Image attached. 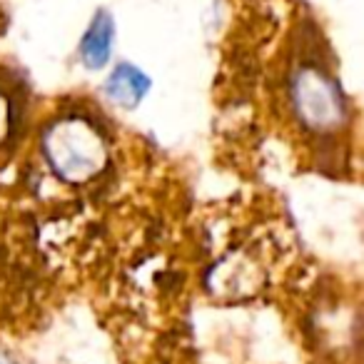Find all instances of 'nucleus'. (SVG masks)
Returning a JSON list of instances; mask_svg holds the SVG:
<instances>
[{"instance_id": "nucleus-1", "label": "nucleus", "mask_w": 364, "mask_h": 364, "mask_svg": "<svg viewBox=\"0 0 364 364\" xmlns=\"http://www.w3.org/2000/svg\"><path fill=\"white\" fill-rule=\"evenodd\" d=\"M46 155L53 170L70 182H85L105 167V140L80 117L60 120L46 135Z\"/></svg>"}, {"instance_id": "nucleus-2", "label": "nucleus", "mask_w": 364, "mask_h": 364, "mask_svg": "<svg viewBox=\"0 0 364 364\" xmlns=\"http://www.w3.org/2000/svg\"><path fill=\"white\" fill-rule=\"evenodd\" d=\"M292 105L309 130L327 132L342 125L344 95L339 85L314 65L299 68L292 75Z\"/></svg>"}, {"instance_id": "nucleus-3", "label": "nucleus", "mask_w": 364, "mask_h": 364, "mask_svg": "<svg viewBox=\"0 0 364 364\" xmlns=\"http://www.w3.org/2000/svg\"><path fill=\"white\" fill-rule=\"evenodd\" d=\"M112 38H115V28H112L110 16L100 13L95 21L90 23V28L85 31L80 43V55L90 70L102 68L110 60V50H112Z\"/></svg>"}, {"instance_id": "nucleus-4", "label": "nucleus", "mask_w": 364, "mask_h": 364, "mask_svg": "<svg viewBox=\"0 0 364 364\" xmlns=\"http://www.w3.org/2000/svg\"><path fill=\"white\" fill-rule=\"evenodd\" d=\"M147 87H150V80L145 77V73H140L135 65H120L110 73L105 90L117 105L135 107L147 95Z\"/></svg>"}, {"instance_id": "nucleus-5", "label": "nucleus", "mask_w": 364, "mask_h": 364, "mask_svg": "<svg viewBox=\"0 0 364 364\" xmlns=\"http://www.w3.org/2000/svg\"><path fill=\"white\" fill-rule=\"evenodd\" d=\"M8 125H11V107H8V97L0 92V140L6 137Z\"/></svg>"}, {"instance_id": "nucleus-6", "label": "nucleus", "mask_w": 364, "mask_h": 364, "mask_svg": "<svg viewBox=\"0 0 364 364\" xmlns=\"http://www.w3.org/2000/svg\"><path fill=\"white\" fill-rule=\"evenodd\" d=\"M0 364H6V359H3V357H0Z\"/></svg>"}]
</instances>
